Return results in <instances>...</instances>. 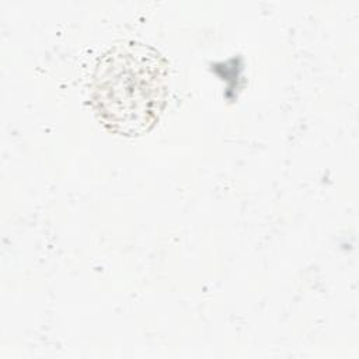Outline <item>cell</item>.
<instances>
[{
	"label": "cell",
	"mask_w": 359,
	"mask_h": 359,
	"mask_svg": "<svg viewBox=\"0 0 359 359\" xmlns=\"http://www.w3.org/2000/svg\"><path fill=\"white\" fill-rule=\"evenodd\" d=\"M168 95V62L153 46L125 41L112 45L94 67L90 83L93 109L100 122L121 136L150 132Z\"/></svg>",
	"instance_id": "cell-1"
}]
</instances>
